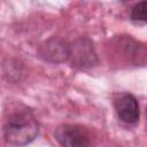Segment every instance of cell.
Returning a JSON list of instances; mask_svg holds the SVG:
<instances>
[{
	"mask_svg": "<svg viewBox=\"0 0 147 147\" xmlns=\"http://www.w3.org/2000/svg\"><path fill=\"white\" fill-rule=\"evenodd\" d=\"M39 131V124L33 113L26 108L14 111L5 123L3 138L14 147H22L32 142Z\"/></svg>",
	"mask_w": 147,
	"mask_h": 147,
	"instance_id": "cell-1",
	"label": "cell"
},
{
	"mask_svg": "<svg viewBox=\"0 0 147 147\" xmlns=\"http://www.w3.org/2000/svg\"><path fill=\"white\" fill-rule=\"evenodd\" d=\"M70 63L79 69H87L99 63V57L95 52L92 40L87 37H79L69 44Z\"/></svg>",
	"mask_w": 147,
	"mask_h": 147,
	"instance_id": "cell-2",
	"label": "cell"
},
{
	"mask_svg": "<svg viewBox=\"0 0 147 147\" xmlns=\"http://www.w3.org/2000/svg\"><path fill=\"white\" fill-rule=\"evenodd\" d=\"M55 140L61 147H90L91 139L87 130L77 124H62L54 131Z\"/></svg>",
	"mask_w": 147,
	"mask_h": 147,
	"instance_id": "cell-3",
	"label": "cell"
},
{
	"mask_svg": "<svg viewBox=\"0 0 147 147\" xmlns=\"http://www.w3.org/2000/svg\"><path fill=\"white\" fill-rule=\"evenodd\" d=\"M39 55L48 62H64L69 59V44L59 37H53L40 46Z\"/></svg>",
	"mask_w": 147,
	"mask_h": 147,
	"instance_id": "cell-4",
	"label": "cell"
},
{
	"mask_svg": "<svg viewBox=\"0 0 147 147\" xmlns=\"http://www.w3.org/2000/svg\"><path fill=\"white\" fill-rule=\"evenodd\" d=\"M115 108L118 118L126 124H136L139 119V105L137 99L130 94L124 93L115 101Z\"/></svg>",
	"mask_w": 147,
	"mask_h": 147,
	"instance_id": "cell-5",
	"label": "cell"
},
{
	"mask_svg": "<svg viewBox=\"0 0 147 147\" xmlns=\"http://www.w3.org/2000/svg\"><path fill=\"white\" fill-rule=\"evenodd\" d=\"M131 20L147 23V1H140L132 7Z\"/></svg>",
	"mask_w": 147,
	"mask_h": 147,
	"instance_id": "cell-6",
	"label": "cell"
},
{
	"mask_svg": "<svg viewBox=\"0 0 147 147\" xmlns=\"http://www.w3.org/2000/svg\"><path fill=\"white\" fill-rule=\"evenodd\" d=\"M146 124H147V107H146Z\"/></svg>",
	"mask_w": 147,
	"mask_h": 147,
	"instance_id": "cell-7",
	"label": "cell"
}]
</instances>
